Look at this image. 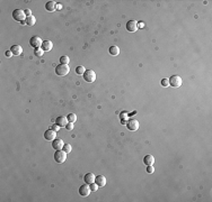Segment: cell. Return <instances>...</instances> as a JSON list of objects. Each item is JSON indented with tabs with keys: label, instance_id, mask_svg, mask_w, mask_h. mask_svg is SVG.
Returning <instances> with one entry per match:
<instances>
[{
	"label": "cell",
	"instance_id": "1",
	"mask_svg": "<svg viewBox=\"0 0 212 202\" xmlns=\"http://www.w3.org/2000/svg\"><path fill=\"white\" fill-rule=\"evenodd\" d=\"M69 72H70V66L65 65V64L56 65V68H55V74H58L59 76H64V75L69 74Z\"/></svg>",
	"mask_w": 212,
	"mask_h": 202
},
{
	"label": "cell",
	"instance_id": "2",
	"mask_svg": "<svg viewBox=\"0 0 212 202\" xmlns=\"http://www.w3.org/2000/svg\"><path fill=\"white\" fill-rule=\"evenodd\" d=\"M67 160V153L63 149H59V151H55L54 153V161L56 162L58 164H62Z\"/></svg>",
	"mask_w": 212,
	"mask_h": 202
},
{
	"label": "cell",
	"instance_id": "3",
	"mask_svg": "<svg viewBox=\"0 0 212 202\" xmlns=\"http://www.w3.org/2000/svg\"><path fill=\"white\" fill-rule=\"evenodd\" d=\"M12 18L16 20V21H23V20H26V15H25V11L21 9H15L12 11Z\"/></svg>",
	"mask_w": 212,
	"mask_h": 202
},
{
	"label": "cell",
	"instance_id": "4",
	"mask_svg": "<svg viewBox=\"0 0 212 202\" xmlns=\"http://www.w3.org/2000/svg\"><path fill=\"white\" fill-rule=\"evenodd\" d=\"M83 78L86 82L88 83H93L96 80V73L93 70H86V72L83 74Z\"/></svg>",
	"mask_w": 212,
	"mask_h": 202
},
{
	"label": "cell",
	"instance_id": "5",
	"mask_svg": "<svg viewBox=\"0 0 212 202\" xmlns=\"http://www.w3.org/2000/svg\"><path fill=\"white\" fill-rule=\"evenodd\" d=\"M168 82H169V85L173 88H180L182 85V79L178 75H171L168 79Z\"/></svg>",
	"mask_w": 212,
	"mask_h": 202
},
{
	"label": "cell",
	"instance_id": "6",
	"mask_svg": "<svg viewBox=\"0 0 212 202\" xmlns=\"http://www.w3.org/2000/svg\"><path fill=\"white\" fill-rule=\"evenodd\" d=\"M42 43H43L42 38H41V37H39V36H33L32 38L30 40V45L32 46L33 48H35V50L41 48Z\"/></svg>",
	"mask_w": 212,
	"mask_h": 202
},
{
	"label": "cell",
	"instance_id": "7",
	"mask_svg": "<svg viewBox=\"0 0 212 202\" xmlns=\"http://www.w3.org/2000/svg\"><path fill=\"white\" fill-rule=\"evenodd\" d=\"M127 127L129 130L131 131H136L138 130L139 128V121L137 119H134V118H132V119H129V121L127 122Z\"/></svg>",
	"mask_w": 212,
	"mask_h": 202
},
{
	"label": "cell",
	"instance_id": "8",
	"mask_svg": "<svg viewBox=\"0 0 212 202\" xmlns=\"http://www.w3.org/2000/svg\"><path fill=\"white\" fill-rule=\"evenodd\" d=\"M127 30L130 33H134L138 30V23L137 20H129L127 23Z\"/></svg>",
	"mask_w": 212,
	"mask_h": 202
},
{
	"label": "cell",
	"instance_id": "9",
	"mask_svg": "<svg viewBox=\"0 0 212 202\" xmlns=\"http://www.w3.org/2000/svg\"><path fill=\"white\" fill-rule=\"evenodd\" d=\"M90 192H92V190H90V188H89V184H87V183H85V184L81 185V186H79V194H80L81 197H88Z\"/></svg>",
	"mask_w": 212,
	"mask_h": 202
},
{
	"label": "cell",
	"instance_id": "10",
	"mask_svg": "<svg viewBox=\"0 0 212 202\" xmlns=\"http://www.w3.org/2000/svg\"><path fill=\"white\" fill-rule=\"evenodd\" d=\"M55 137H56V131H54L53 129H49V130H46L44 132V138L46 141H52L55 139Z\"/></svg>",
	"mask_w": 212,
	"mask_h": 202
},
{
	"label": "cell",
	"instance_id": "11",
	"mask_svg": "<svg viewBox=\"0 0 212 202\" xmlns=\"http://www.w3.org/2000/svg\"><path fill=\"white\" fill-rule=\"evenodd\" d=\"M64 146L62 139H59V138H55L54 141H52V148H54L55 151H59V149H62Z\"/></svg>",
	"mask_w": 212,
	"mask_h": 202
},
{
	"label": "cell",
	"instance_id": "12",
	"mask_svg": "<svg viewBox=\"0 0 212 202\" xmlns=\"http://www.w3.org/2000/svg\"><path fill=\"white\" fill-rule=\"evenodd\" d=\"M95 183L98 185V188H103L106 185V177L104 175H97L95 179Z\"/></svg>",
	"mask_w": 212,
	"mask_h": 202
},
{
	"label": "cell",
	"instance_id": "13",
	"mask_svg": "<svg viewBox=\"0 0 212 202\" xmlns=\"http://www.w3.org/2000/svg\"><path fill=\"white\" fill-rule=\"evenodd\" d=\"M95 174L94 173H86L85 176H84V181H85V183H87V184H92V183H94L95 182Z\"/></svg>",
	"mask_w": 212,
	"mask_h": 202
},
{
	"label": "cell",
	"instance_id": "14",
	"mask_svg": "<svg viewBox=\"0 0 212 202\" xmlns=\"http://www.w3.org/2000/svg\"><path fill=\"white\" fill-rule=\"evenodd\" d=\"M52 47H53V44L51 40H43L42 46H41L43 52H49V50H52Z\"/></svg>",
	"mask_w": 212,
	"mask_h": 202
},
{
	"label": "cell",
	"instance_id": "15",
	"mask_svg": "<svg viewBox=\"0 0 212 202\" xmlns=\"http://www.w3.org/2000/svg\"><path fill=\"white\" fill-rule=\"evenodd\" d=\"M10 50L15 56H19L21 54V52H23V48H21V45H12L10 47Z\"/></svg>",
	"mask_w": 212,
	"mask_h": 202
},
{
	"label": "cell",
	"instance_id": "16",
	"mask_svg": "<svg viewBox=\"0 0 212 202\" xmlns=\"http://www.w3.org/2000/svg\"><path fill=\"white\" fill-rule=\"evenodd\" d=\"M45 9L47 11H50V12L55 11V9H56V2L55 1H47L45 3Z\"/></svg>",
	"mask_w": 212,
	"mask_h": 202
},
{
	"label": "cell",
	"instance_id": "17",
	"mask_svg": "<svg viewBox=\"0 0 212 202\" xmlns=\"http://www.w3.org/2000/svg\"><path fill=\"white\" fill-rule=\"evenodd\" d=\"M69 121L67 119V117H63V116H60V117H58L56 118V120H55V124L56 125H59L60 127H65V125L68 124Z\"/></svg>",
	"mask_w": 212,
	"mask_h": 202
},
{
	"label": "cell",
	"instance_id": "18",
	"mask_svg": "<svg viewBox=\"0 0 212 202\" xmlns=\"http://www.w3.org/2000/svg\"><path fill=\"white\" fill-rule=\"evenodd\" d=\"M153 163H155V157L152 156V155H146L145 157H143V164H146V165H153Z\"/></svg>",
	"mask_w": 212,
	"mask_h": 202
},
{
	"label": "cell",
	"instance_id": "19",
	"mask_svg": "<svg viewBox=\"0 0 212 202\" xmlns=\"http://www.w3.org/2000/svg\"><path fill=\"white\" fill-rule=\"evenodd\" d=\"M109 54L112 55V56H117L118 54H120V48L115 46V45H113V46H111L109 47Z\"/></svg>",
	"mask_w": 212,
	"mask_h": 202
},
{
	"label": "cell",
	"instance_id": "20",
	"mask_svg": "<svg viewBox=\"0 0 212 202\" xmlns=\"http://www.w3.org/2000/svg\"><path fill=\"white\" fill-rule=\"evenodd\" d=\"M35 23H36V19H35L34 16H31V17H27L26 18V25L27 26H34Z\"/></svg>",
	"mask_w": 212,
	"mask_h": 202
},
{
	"label": "cell",
	"instance_id": "21",
	"mask_svg": "<svg viewBox=\"0 0 212 202\" xmlns=\"http://www.w3.org/2000/svg\"><path fill=\"white\" fill-rule=\"evenodd\" d=\"M85 72H86V70L83 65H79V66L76 68V74H78V75H83Z\"/></svg>",
	"mask_w": 212,
	"mask_h": 202
},
{
	"label": "cell",
	"instance_id": "22",
	"mask_svg": "<svg viewBox=\"0 0 212 202\" xmlns=\"http://www.w3.org/2000/svg\"><path fill=\"white\" fill-rule=\"evenodd\" d=\"M67 119H68L69 122H72V124H74V121L77 120V116H76L74 113H69V115L67 116Z\"/></svg>",
	"mask_w": 212,
	"mask_h": 202
},
{
	"label": "cell",
	"instance_id": "23",
	"mask_svg": "<svg viewBox=\"0 0 212 202\" xmlns=\"http://www.w3.org/2000/svg\"><path fill=\"white\" fill-rule=\"evenodd\" d=\"M69 62H70V60H69V57H68L67 55H64V56H61V57H60V64H65V65H68V64H69Z\"/></svg>",
	"mask_w": 212,
	"mask_h": 202
},
{
	"label": "cell",
	"instance_id": "24",
	"mask_svg": "<svg viewBox=\"0 0 212 202\" xmlns=\"http://www.w3.org/2000/svg\"><path fill=\"white\" fill-rule=\"evenodd\" d=\"M62 149H63L67 154H68V153H70V152H71V145H70V144H64V146H63V148H62Z\"/></svg>",
	"mask_w": 212,
	"mask_h": 202
},
{
	"label": "cell",
	"instance_id": "25",
	"mask_svg": "<svg viewBox=\"0 0 212 202\" xmlns=\"http://www.w3.org/2000/svg\"><path fill=\"white\" fill-rule=\"evenodd\" d=\"M89 188H90V190H92V192H96V191H97V189H98V185H97V184H96L95 182H94V183L89 184Z\"/></svg>",
	"mask_w": 212,
	"mask_h": 202
},
{
	"label": "cell",
	"instance_id": "26",
	"mask_svg": "<svg viewBox=\"0 0 212 202\" xmlns=\"http://www.w3.org/2000/svg\"><path fill=\"white\" fill-rule=\"evenodd\" d=\"M160 84L162 85V87H168L169 85V82H168V79H162V80L160 81Z\"/></svg>",
	"mask_w": 212,
	"mask_h": 202
},
{
	"label": "cell",
	"instance_id": "27",
	"mask_svg": "<svg viewBox=\"0 0 212 202\" xmlns=\"http://www.w3.org/2000/svg\"><path fill=\"white\" fill-rule=\"evenodd\" d=\"M35 55H36V56H39V57L43 56V50L42 48H37V50H35Z\"/></svg>",
	"mask_w": 212,
	"mask_h": 202
},
{
	"label": "cell",
	"instance_id": "28",
	"mask_svg": "<svg viewBox=\"0 0 212 202\" xmlns=\"http://www.w3.org/2000/svg\"><path fill=\"white\" fill-rule=\"evenodd\" d=\"M65 129H67V130H72V129H74V124H72V122H68V124L65 125Z\"/></svg>",
	"mask_w": 212,
	"mask_h": 202
},
{
	"label": "cell",
	"instance_id": "29",
	"mask_svg": "<svg viewBox=\"0 0 212 202\" xmlns=\"http://www.w3.org/2000/svg\"><path fill=\"white\" fill-rule=\"evenodd\" d=\"M147 172H148L149 174H152V173L155 172L153 166H152V165H147Z\"/></svg>",
	"mask_w": 212,
	"mask_h": 202
},
{
	"label": "cell",
	"instance_id": "30",
	"mask_svg": "<svg viewBox=\"0 0 212 202\" xmlns=\"http://www.w3.org/2000/svg\"><path fill=\"white\" fill-rule=\"evenodd\" d=\"M24 11H25L26 17H31V16H32V11H31V9H25Z\"/></svg>",
	"mask_w": 212,
	"mask_h": 202
},
{
	"label": "cell",
	"instance_id": "31",
	"mask_svg": "<svg viewBox=\"0 0 212 202\" xmlns=\"http://www.w3.org/2000/svg\"><path fill=\"white\" fill-rule=\"evenodd\" d=\"M51 129H53V130H54V131H58V130H59V129H60V126L55 124V125H53L52 127H51Z\"/></svg>",
	"mask_w": 212,
	"mask_h": 202
},
{
	"label": "cell",
	"instance_id": "32",
	"mask_svg": "<svg viewBox=\"0 0 212 202\" xmlns=\"http://www.w3.org/2000/svg\"><path fill=\"white\" fill-rule=\"evenodd\" d=\"M5 55L7 56V57H11V55H14L12 53H11V50H6V53H5Z\"/></svg>",
	"mask_w": 212,
	"mask_h": 202
},
{
	"label": "cell",
	"instance_id": "33",
	"mask_svg": "<svg viewBox=\"0 0 212 202\" xmlns=\"http://www.w3.org/2000/svg\"><path fill=\"white\" fill-rule=\"evenodd\" d=\"M145 26V24L143 23H140V24H138V27H143Z\"/></svg>",
	"mask_w": 212,
	"mask_h": 202
},
{
	"label": "cell",
	"instance_id": "34",
	"mask_svg": "<svg viewBox=\"0 0 212 202\" xmlns=\"http://www.w3.org/2000/svg\"><path fill=\"white\" fill-rule=\"evenodd\" d=\"M21 24V25H25V24H26V20H23Z\"/></svg>",
	"mask_w": 212,
	"mask_h": 202
}]
</instances>
